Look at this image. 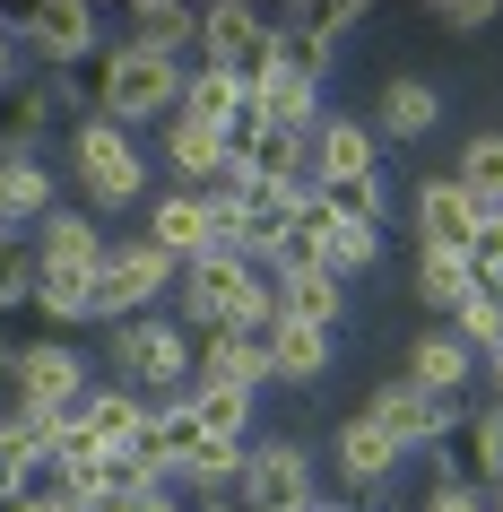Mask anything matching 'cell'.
Listing matches in <instances>:
<instances>
[{
  "mask_svg": "<svg viewBox=\"0 0 503 512\" xmlns=\"http://www.w3.org/2000/svg\"><path fill=\"white\" fill-rule=\"evenodd\" d=\"M174 322L183 330H269L278 322V287L252 252H200L174 278Z\"/></svg>",
  "mask_w": 503,
  "mask_h": 512,
  "instance_id": "1",
  "label": "cell"
},
{
  "mask_svg": "<svg viewBox=\"0 0 503 512\" xmlns=\"http://www.w3.org/2000/svg\"><path fill=\"white\" fill-rule=\"evenodd\" d=\"M70 183H79L87 217H122V209H148L157 165L139 148V131H122L105 113H79V122H70Z\"/></svg>",
  "mask_w": 503,
  "mask_h": 512,
  "instance_id": "2",
  "label": "cell"
},
{
  "mask_svg": "<svg viewBox=\"0 0 503 512\" xmlns=\"http://www.w3.org/2000/svg\"><path fill=\"white\" fill-rule=\"evenodd\" d=\"M105 374L148 391V400H183L191 374H200V330H183L174 313H131V322H105Z\"/></svg>",
  "mask_w": 503,
  "mask_h": 512,
  "instance_id": "3",
  "label": "cell"
},
{
  "mask_svg": "<svg viewBox=\"0 0 503 512\" xmlns=\"http://www.w3.org/2000/svg\"><path fill=\"white\" fill-rule=\"evenodd\" d=\"M87 113H105L122 131L183 113V61L148 53V44H105V53H96V79H87Z\"/></svg>",
  "mask_w": 503,
  "mask_h": 512,
  "instance_id": "4",
  "label": "cell"
},
{
  "mask_svg": "<svg viewBox=\"0 0 503 512\" xmlns=\"http://www.w3.org/2000/svg\"><path fill=\"white\" fill-rule=\"evenodd\" d=\"M0 374H9V408H35V417H79L96 365H87L79 339L44 330V339H18V348L0 356Z\"/></svg>",
  "mask_w": 503,
  "mask_h": 512,
  "instance_id": "5",
  "label": "cell"
},
{
  "mask_svg": "<svg viewBox=\"0 0 503 512\" xmlns=\"http://www.w3.org/2000/svg\"><path fill=\"white\" fill-rule=\"evenodd\" d=\"M174 278H183V261L174 252H157L148 235H113L105 261H96V296H87V322H131V313H157L165 296H174Z\"/></svg>",
  "mask_w": 503,
  "mask_h": 512,
  "instance_id": "6",
  "label": "cell"
},
{
  "mask_svg": "<svg viewBox=\"0 0 503 512\" xmlns=\"http://www.w3.org/2000/svg\"><path fill=\"white\" fill-rule=\"evenodd\" d=\"M9 27H18V53H35L61 79H79L105 53V9L96 0H27V9H9Z\"/></svg>",
  "mask_w": 503,
  "mask_h": 512,
  "instance_id": "7",
  "label": "cell"
},
{
  "mask_svg": "<svg viewBox=\"0 0 503 512\" xmlns=\"http://www.w3.org/2000/svg\"><path fill=\"white\" fill-rule=\"evenodd\" d=\"M321 469L339 478V495H347V504L382 512V495H391V478H399V469H408V452H399L391 434L373 426L365 408H347L339 426H330V443H321Z\"/></svg>",
  "mask_w": 503,
  "mask_h": 512,
  "instance_id": "8",
  "label": "cell"
},
{
  "mask_svg": "<svg viewBox=\"0 0 503 512\" xmlns=\"http://www.w3.org/2000/svg\"><path fill=\"white\" fill-rule=\"evenodd\" d=\"M356 408H365V417L391 434L408 460H425V452H443L451 434H460V408H469V400H434V391H417L408 374H382Z\"/></svg>",
  "mask_w": 503,
  "mask_h": 512,
  "instance_id": "9",
  "label": "cell"
},
{
  "mask_svg": "<svg viewBox=\"0 0 503 512\" xmlns=\"http://www.w3.org/2000/svg\"><path fill=\"white\" fill-rule=\"evenodd\" d=\"M243 486H252V512H304L321 504V452L295 443V434H252L243 443Z\"/></svg>",
  "mask_w": 503,
  "mask_h": 512,
  "instance_id": "10",
  "label": "cell"
},
{
  "mask_svg": "<svg viewBox=\"0 0 503 512\" xmlns=\"http://www.w3.org/2000/svg\"><path fill=\"white\" fill-rule=\"evenodd\" d=\"M269 53H278V18L269 9H252V0H209L200 9V53L191 61H217L235 79H261Z\"/></svg>",
  "mask_w": 503,
  "mask_h": 512,
  "instance_id": "11",
  "label": "cell"
},
{
  "mask_svg": "<svg viewBox=\"0 0 503 512\" xmlns=\"http://www.w3.org/2000/svg\"><path fill=\"white\" fill-rule=\"evenodd\" d=\"M157 157H165V174H174L183 191L235 183V139L217 131V122H200V113H165L157 122Z\"/></svg>",
  "mask_w": 503,
  "mask_h": 512,
  "instance_id": "12",
  "label": "cell"
},
{
  "mask_svg": "<svg viewBox=\"0 0 503 512\" xmlns=\"http://www.w3.org/2000/svg\"><path fill=\"white\" fill-rule=\"evenodd\" d=\"M70 105H79V79H61V70H44V79H9V87H0V157H35V139L53 131Z\"/></svg>",
  "mask_w": 503,
  "mask_h": 512,
  "instance_id": "13",
  "label": "cell"
},
{
  "mask_svg": "<svg viewBox=\"0 0 503 512\" xmlns=\"http://www.w3.org/2000/svg\"><path fill=\"white\" fill-rule=\"evenodd\" d=\"M399 374L417 382V391H434V400H469V391H477V356L460 348V330H451V322H417V330H408V348H399Z\"/></svg>",
  "mask_w": 503,
  "mask_h": 512,
  "instance_id": "14",
  "label": "cell"
},
{
  "mask_svg": "<svg viewBox=\"0 0 503 512\" xmlns=\"http://www.w3.org/2000/svg\"><path fill=\"white\" fill-rule=\"evenodd\" d=\"M477 217H486V209L451 183V165H443V174H417V191H408V235H417L425 252H469Z\"/></svg>",
  "mask_w": 503,
  "mask_h": 512,
  "instance_id": "15",
  "label": "cell"
},
{
  "mask_svg": "<svg viewBox=\"0 0 503 512\" xmlns=\"http://www.w3.org/2000/svg\"><path fill=\"white\" fill-rule=\"evenodd\" d=\"M356 174H382V139H373L365 113H321L313 122V183L339 191L356 183Z\"/></svg>",
  "mask_w": 503,
  "mask_h": 512,
  "instance_id": "16",
  "label": "cell"
},
{
  "mask_svg": "<svg viewBox=\"0 0 503 512\" xmlns=\"http://www.w3.org/2000/svg\"><path fill=\"white\" fill-rule=\"evenodd\" d=\"M269 287H278V313H295V322H321L339 330L347 322V278L321 270V261H295V252H278V261H261Z\"/></svg>",
  "mask_w": 503,
  "mask_h": 512,
  "instance_id": "17",
  "label": "cell"
},
{
  "mask_svg": "<svg viewBox=\"0 0 503 512\" xmlns=\"http://www.w3.org/2000/svg\"><path fill=\"white\" fill-rule=\"evenodd\" d=\"M139 235L174 252V261H200L209 252V191H183V183H157L148 209H139Z\"/></svg>",
  "mask_w": 503,
  "mask_h": 512,
  "instance_id": "18",
  "label": "cell"
},
{
  "mask_svg": "<svg viewBox=\"0 0 503 512\" xmlns=\"http://www.w3.org/2000/svg\"><path fill=\"white\" fill-rule=\"evenodd\" d=\"M443 131V87L417 70H391L373 87V139H434Z\"/></svg>",
  "mask_w": 503,
  "mask_h": 512,
  "instance_id": "19",
  "label": "cell"
},
{
  "mask_svg": "<svg viewBox=\"0 0 503 512\" xmlns=\"http://www.w3.org/2000/svg\"><path fill=\"white\" fill-rule=\"evenodd\" d=\"M87 296H96V261H61V252H35V287H27V313L53 322L70 339V322H87Z\"/></svg>",
  "mask_w": 503,
  "mask_h": 512,
  "instance_id": "20",
  "label": "cell"
},
{
  "mask_svg": "<svg viewBox=\"0 0 503 512\" xmlns=\"http://www.w3.org/2000/svg\"><path fill=\"white\" fill-rule=\"evenodd\" d=\"M200 443H209V426H200V408H191V391H183V400H157V408H148V426H139L131 452H139V460H157L165 486H174V478H183V460L200 452Z\"/></svg>",
  "mask_w": 503,
  "mask_h": 512,
  "instance_id": "21",
  "label": "cell"
},
{
  "mask_svg": "<svg viewBox=\"0 0 503 512\" xmlns=\"http://www.w3.org/2000/svg\"><path fill=\"white\" fill-rule=\"evenodd\" d=\"M122 44L191 61L200 53V0H131V9H122Z\"/></svg>",
  "mask_w": 503,
  "mask_h": 512,
  "instance_id": "22",
  "label": "cell"
},
{
  "mask_svg": "<svg viewBox=\"0 0 503 512\" xmlns=\"http://www.w3.org/2000/svg\"><path fill=\"white\" fill-rule=\"evenodd\" d=\"M61 209V174L44 157H0V217H9V235H35L44 217Z\"/></svg>",
  "mask_w": 503,
  "mask_h": 512,
  "instance_id": "23",
  "label": "cell"
},
{
  "mask_svg": "<svg viewBox=\"0 0 503 512\" xmlns=\"http://www.w3.org/2000/svg\"><path fill=\"white\" fill-rule=\"evenodd\" d=\"M330 356H339V330L295 322V313L269 322V382H321V374H330Z\"/></svg>",
  "mask_w": 503,
  "mask_h": 512,
  "instance_id": "24",
  "label": "cell"
},
{
  "mask_svg": "<svg viewBox=\"0 0 503 512\" xmlns=\"http://www.w3.org/2000/svg\"><path fill=\"white\" fill-rule=\"evenodd\" d=\"M191 382L261 391V382H269V330H200V374H191Z\"/></svg>",
  "mask_w": 503,
  "mask_h": 512,
  "instance_id": "25",
  "label": "cell"
},
{
  "mask_svg": "<svg viewBox=\"0 0 503 512\" xmlns=\"http://www.w3.org/2000/svg\"><path fill=\"white\" fill-rule=\"evenodd\" d=\"M451 452H460V469H469L486 495H503V400H469V408H460Z\"/></svg>",
  "mask_w": 503,
  "mask_h": 512,
  "instance_id": "26",
  "label": "cell"
},
{
  "mask_svg": "<svg viewBox=\"0 0 503 512\" xmlns=\"http://www.w3.org/2000/svg\"><path fill=\"white\" fill-rule=\"evenodd\" d=\"M469 261H460V252H425L417 243V261H408V296H417V313L425 322H451V313H460V304H469Z\"/></svg>",
  "mask_w": 503,
  "mask_h": 512,
  "instance_id": "27",
  "label": "cell"
},
{
  "mask_svg": "<svg viewBox=\"0 0 503 512\" xmlns=\"http://www.w3.org/2000/svg\"><path fill=\"white\" fill-rule=\"evenodd\" d=\"M451 183L469 191L477 209H503V122H495V131L477 122V131L460 139V157H451Z\"/></svg>",
  "mask_w": 503,
  "mask_h": 512,
  "instance_id": "28",
  "label": "cell"
},
{
  "mask_svg": "<svg viewBox=\"0 0 503 512\" xmlns=\"http://www.w3.org/2000/svg\"><path fill=\"white\" fill-rule=\"evenodd\" d=\"M252 105V87L235 79V70H217V61H183V113H200V122H235V113Z\"/></svg>",
  "mask_w": 503,
  "mask_h": 512,
  "instance_id": "29",
  "label": "cell"
},
{
  "mask_svg": "<svg viewBox=\"0 0 503 512\" xmlns=\"http://www.w3.org/2000/svg\"><path fill=\"white\" fill-rule=\"evenodd\" d=\"M191 408H200L209 443H252V408H261V391H235V382H191Z\"/></svg>",
  "mask_w": 503,
  "mask_h": 512,
  "instance_id": "30",
  "label": "cell"
},
{
  "mask_svg": "<svg viewBox=\"0 0 503 512\" xmlns=\"http://www.w3.org/2000/svg\"><path fill=\"white\" fill-rule=\"evenodd\" d=\"M27 243H35V252H61V261H105V243H113V235H105V217H87L79 200H70V209H53Z\"/></svg>",
  "mask_w": 503,
  "mask_h": 512,
  "instance_id": "31",
  "label": "cell"
},
{
  "mask_svg": "<svg viewBox=\"0 0 503 512\" xmlns=\"http://www.w3.org/2000/svg\"><path fill=\"white\" fill-rule=\"evenodd\" d=\"M434 460V469H425V495H417V512H486V486L469 478V469H460V452H425Z\"/></svg>",
  "mask_w": 503,
  "mask_h": 512,
  "instance_id": "32",
  "label": "cell"
},
{
  "mask_svg": "<svg viewBox=\"0 0 503 512\" xmlns=\"http://www.w3.org/2000/svg\"><path fill=\"white\" fill-rule=\"evenodd\" d=\"M365 0H321V9H295V27L304 35H321V44H330V53H347V35H365Z\"/></svg>",
  "mask_w": 503,
  "mask_h": 512,
  "instance_id": "33",
  "label": "cell"
},
{
  "mask_svg": "<svg viewBox=\"0 0 503 512\" xmlns=\"http://www.w3.org/2000/svg\"><path fill=\"white\" fill-rule=\"evenodd\" d=\"M330 209L356 217V226H391V174H356V183L330 191Z\"/></svg>",
  "mask_w": 503,
  "mask_h": 512,
  "instance_id": "34",
  "label": "cell"
},
{
  "mask_svg": "<svg viewBox=\"0 0 503 512\" xmlns=\"http://www.w3.org/2000/svg\"><path fill=\"white\" fill-rule=\"evenodd\" d=\"M35 287V243L27 235H0V313H18Z\"/></svg>",
  "mask_w": 503,
  "mask_h": 512,
  "instance_id": "35",
  "label": "cell"
},
{
  "mask_svg": "<svg viewBox=\"0 0 503 512\" xmlns=\"http://www.w3.org/2000/svg\"><path fill=\"white\" fill-rule=\"evenodd\" d=\"M434 27H443V35H495L503 27V0H443Z\"/></svg>",
  "mask_w": 503,
  "mask_h": 512,
  "instance_id": "36",
  "label": "cell"
},
{
  "mask_svg": "<svg viewBox=\"0 0 503 512\" xmlns=\"http://www.w3.org/2000/svg\"><path fill=\"white\" fill-rule=\"evenodd\" d=\"M460 261H469V278L503 270V209H486V217H477V235H469V252H460Z\"/></svg>",
  "mask_w": 503,
  "mask_h": 512,
  "instance_id": "37",
  "label": "cell"
},
{
  "mask_svg": "<svg viewBox=\"0 0 503 512\" xmlns=\"http://www.w3.org/2000/svg\"><path fill=\"white\" fill-rule=\"evenodd\" d=\"M79 512H139V495H131V486H96Z\"/></svg>",
  "mask_w": 503,
  "mask_h": 512,
  "instance_id": "38",
  "label": "cell"
},
{
  "mask_svg": "<svg viewBox=\"0 0 503 512\" xmlns=\"http://www.w3.org/2000/svg\"><path fill=\"white\" fill-rule=\"evenodd\" d=\"M18 79V27H9V9H0V87Z\"/></svg>",
  "mask_w": 503,
  "mask_h": 512,
  "instance_id": "39",
  "label": "cell"
},
{
  "mask_svg": "<svg viewBox=\"0 0 503 512\" xmlns=\"http://www.w3.org/2000/svg\"><path fill=\"white\" fill-rule=\"evenodd\" d=\"M477 374H486V400H503V348H486V356H477Z\"/></svg>",
  "mask_w": 503,
  "mask_h": 512,
  "instance_id": "40",
  "label": "cell"
},
{
  "mask_svg": "<svg viewBox=\"0 0 503 512\" xmlns=\"http://www.w3.org/2000/svg\"><path fill=\"white\" fill-rule=\"evenodd\" d=\"M477 304H486V313L503 322V270H486V278H477Z\"/></svg>",
  "mask_w": 503,
  "mask_h": 512,
  "instance_id": "41",
  "label": "cell"
},
{
  "mask_svg": "<svg viewBox=\"0 0 503 512\" xmlns=\"http://www.w3.org/2000/svg\"><path fill=\"white\" fill-rule=\"evenodd\" d=\"M139 512H191V504L174 495V486H157V495H139Z\"/></svg>",
  "mask_w": 503,
  "mask_h": 512,
  "instance_id": "42",
  "label": "cell"
},
{
  "mask_svg": "<svg viewBox=\"0 0 503 512\" xmlns=\"http://www.w3.org/2000/svg\"><path fill=\"white\" fill-rule=\"evenodd\" d=\"M313 512H365V504H347V495H321V504Z\"/></svg>",
  "mask_w": 503,
  "mask_h": 512,
  "instance_id": "43",
  "label": "cell"
},
{
  "mask_svg": "<svg viewBox=\"0 0 503 512\" xmlns=\"http://www.w3.org/2000/svg\"><path fill=\"white\" fill-rule=\"evenodd\" d=\"M486 512H503V495H486Z\"/></svg>",
  "mask_w": 503,
  "mask_h": 512,
  "instance_id": "44",
  "label": "cell"
},
{
  "mask_svg": "<svg viewBox=\"0 0 503 512\" xmlns=\"http://www.w3.org/2000/svg\"><path fill=\"white\" fill-rule=\"evenodd\" d=\"M0 235H9V217H0Z\"/></svg>",
  "mask_w": 503,
  "mask_h": 512,
  "instance_id": "45",
  "label": "cell"
},
{
  "mask_svg": "<svg viewBox=\"0 0 503 512\" xmlns=\"http://www.w3.org/2000/svg\"><path fill=\"white\" fill-rule=\"evenodd\" d=\"M304 512H313V504H304Z\"/></svg>",
  "mask_w": 503,
  "mask_h": 512,
  "instance_id": "46",
  "label": "cell"
}]
</instances>
